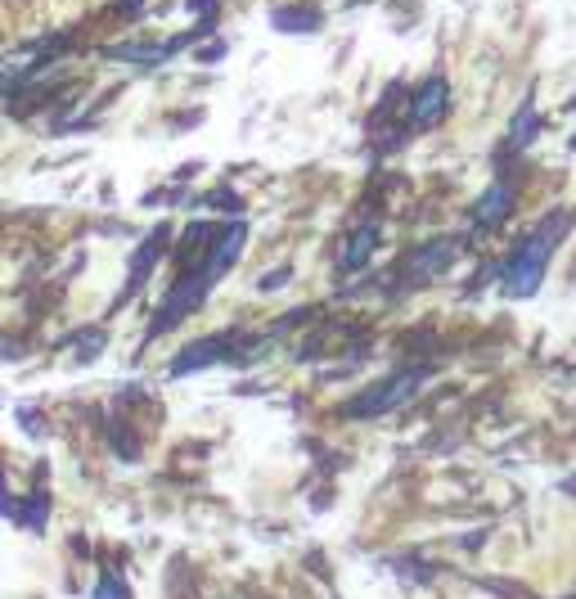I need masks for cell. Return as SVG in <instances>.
Wrapping results in <instances>:
<instances>
[{"instance_id": "6da1fadb", "label": "cell", "mask_w": 576, "mask_h": 599, "mask_svg": "<svg viewBox=\"0 0 576 599\" xmlns=\"http://www.w3.org/2000/svg\"><path fill=\"white\" fill-rule=\"evenodd\" d=\"M567 226H572V212H549V217L540 221L518 248H513V257L500 271V284H504L509 298H531V293L540 289V280H545V262L554 257V248L563 244Z\"/></svg>"}, {"instance_id": "7a4b0ae2", "label": "cell", "mask_w": 576, "mask_h": 599, "mask_svg": "<svg viewBox=\"0 0 576 599\" xmlns=\"http://www.w3.org/2000/svg\"><path fill=\"white\" fill-rule=\"evenodd\" d=\"M243 239H248V230H243V226H230V230H225L221 244H216L212 257L203 262V271L189 275L185 284H176V289L167 293V307H162V316H158V325H153V334H162V329H171L176 320H185L189 311H194L198 302L207 298V289H212V284L234 266V257L243 253Z\"/></svg>"}, {"instance_id": "3957f363", "label": "cell", "mask_w": 576, "mask_h": 599, "mask_svg": "<svg viewBox=\"0 0 576 599\" xmlns=\"http://www.w3.org/2000/svg\"><path fill=\"white\" fill-rule=\"evenodd\" d=\"M423 379H428L423 370H405V374H396V379L378 383V388H369L365 397L351 401V415H383V410H392V406H401V401H410L414 392L423 388Z\"/></svg>"}, {"instance_id": "277c9868", "label": "cell", "mask_w": 576, "mask_h": 599, "mask_svg": "<svg viewBox=\"0 0 576 599\" xmlns=\"http://www.w3.org/2000/svg\"><path fill=\"white\" fill-rule=\"evenodd\" d=\"M450 109V86L441 82V77H428V82L419 86V95H414L410 104V122L414 127H432V122H441V113Z\"/></svg>"}, {"instance_id": "5b68a950", "label": "cell", "mask_w": 576, "mask_h": 599, "mask_svg": "<svg viewBox=\"0 0 576 599\" xmlns=\"http://www.w3.org/2000/svg\"><path fill=\"white\" fill-rule=\"evenodd\" d=\"M509 208H513V194H509V185H491V190L477 199V208H473V221L477 226H500L504 217H509Z\"/></svg>"}, {"instance_id": "8992f818", "label": "cell", "mask_w": 576, "mask_h": 599, "mask_svg": "<svg viewBox=\"0 0 576 599\" xmlns=\"http://www.w3.org/2000/svg\"><path fill=\"white\" fill-rule=\"evenodd\" d=\"M450 262H455V244H450V239H437V244H428L423 253L410 257V275L423 280V275H437L441 266H450Z\"/></svg>"}, {"instance_id": "52a82bcc", "label": "cell", "mask_w": 576, "mask_h": 599, "mask_svg": "<svg viewBox=\"0 0 576 599\" xmlns=\"http://www.w3.org/2000/svg\"><path fill=\"white\" fill-rule=\"evenodd\" d=\"M374 244H378V230L374 226H360V235H351L347 253H342V266H347V271H356V266L369 257V248H374Z\"/></svg>"}, {"instance_id": "ba28073f", "label": "cell", "mask_w": 576, "mask_h": 599, "mask_svg": "<svg viewBox=\"0 0 576 599\" xmlns=\"http://www.w3.org/2000/svg\"><path fill=\"white\" fill-rule=\"evenodd\" d=\"M536 136V100L527 95V104H522L518 113H513V127H509V145H527V140Z\"/></svg>"}, {"instance_id": "9c48e42d", "label": "cell", "mask_w": 576, "mask_h": 599, "mask_svg": "<svg viewBox=\"0 0 576 599\" xmlns=\"http://www.w3.org/2000/svg\"><path fill=\"white\" fill-rule=\"evenodd\" d=\"M9 509H14V505H9V491H5V478H0V514H9Z\"/></svg>"}]
</instances>
